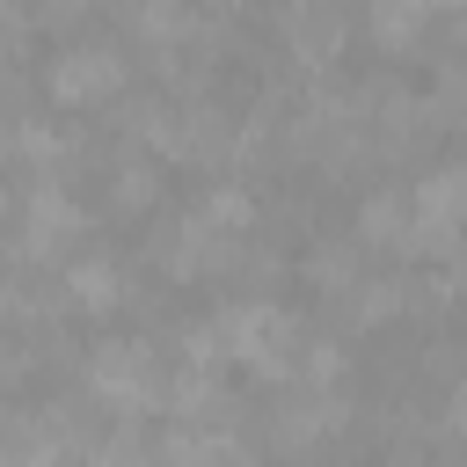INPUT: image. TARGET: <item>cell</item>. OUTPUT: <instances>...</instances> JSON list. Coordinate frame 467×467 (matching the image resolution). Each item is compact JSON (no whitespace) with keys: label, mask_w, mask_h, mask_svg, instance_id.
Returning <instances> with one entry per match:
<instances>
[{"label":"cell","mask_w":467,"mask_h":467,"mask_svg":"<svg viewBox=\"0 0 467 467\" xmlns=\"http://www.w3.org/2000/svg\"><path fill=\"white\" fill-rule=\"evenodd\" d=\"M197 219L219 226V234H248V226H255V197H248L241 182H212L204 204H197Z\"/></svg>","instance_id":"obj_17"},{"label":"cell","mask_w":467,"mask_h":467,"mask_svg":"<svg viewBox=\"0 0 467 467\" xmlns=\"http://www.w3.org/2000/svg\"><path fill=\"white\" fill-rule=\"evenodd\" d=\"M409 241V190H372L358 204V248H401Z\"/></svg>","instance_id":"obj_14"},{"label":"cell","mask_w":467,"mask_h":467,"mask_svg":"<svg viewBox=\"0 0 467 467\" xmlns=\"http://www.w3.org/2000/svg\"><path fill=\"white\" fill-rule=\"evenodd\" d=\"M95 0H36V22H51V29H66V22H80Z\"/></svg>","instance_id":"obj_21"},{"label":"cell","mask_w":467,"mask_h":467,"mask_svg":"<svg viewBox=\"0 0 467 467\" xmlns=\"http://www.w3.org/2000/svg\"><path fill=\"white\" fill-rule=\"evenodd\" d=\"M336 306H343L358 328H379V321H394V314L409 306V285H401V277H358Z\"/></svg>","instance_id":"obj_15"},{"label":"cell","mask_w":467,"mask_h":467,"mask_svg":"<svg viewBox=\"0 0 467 467\" xmlns=\"http://www.w3.org/2000/svg\"><path fill=\"white\" fill-rule=\"evenodd\" d=\"M204 7H219V15H234V7H241V0H204Z\"/></svg>","instance_id":"obj_23"},{"label":"cell","mask_w":467,"mask_h":467,"mask_svg":"<svg viewBox=\"0 0 467 467\" xmlns=\"http://www.w3.org/2000/svg\"><path fill=\"white\" fill-rule=\"evenodd\" d=\"M285 44H292V58L299 66H328L336 51H343V29H350V15H343V0H285Z\"/></svg>","instance_id":"obj_8"},{"label":"cell","mask_w":467,"mask_h":467,"mask_svg":"<svg viewBox=\"0 0 467 467\" xmlns=\"http://www.w3.org/2000/svg\"><path fill=\"white\" fill-rule=\"evenodd\" d=\"M343 423H350V394L292 379V394H285V401H277V416H270V438L299 452V445H314V438H328V431H343Z\"/></svg>","instance_id":"obj_6"},{"label":"cell","mask_w":467,"mask_h":467,"mask_svg":"<svg viewBox=\"0 0 467 467\" xmlns=\"http://www.w3.org/2000/svg\"><path fill=\"white\" fill-rule=\"evenodd\" d=\"M0 95H7V73H0Z\"/></svg>","instance_id":"obj_26"},{"label":"cell","mask_w":467,"mask_h":467,"mask_svg":"<svg viewBox=\"0 0 467 467\" xmlns=\"http://www.w3.org/2000/svg\"><path fill=\"white\" fill-rule=\"evenodd\" d=\"M234 452H241V445H234L219 423H175L146 460H153V467H226Z\"/></svg>","instance_id":"obj_9"},{"label":"cell","mask_w":467,"mask_h":467,"mask_svg":"<svg viewBox=\"0 0 467 467\" xmlns=\"http://www.w3.org/2000/svg\"><path fill=\"white\" fill-rule=\"evenodd\" d=\"M445 7H460V0H372L365 22H372V44H379V51H409V44L423 36V22L445 15Z\"/></svg>","instance_id":"obj_11"},{"label":"cell","mask_w":467,"mask_h":467,"mask_svg":"<svg viewBox=\"0 0 467 467\" xmlns=\"http://www.w3.org/2000/svg\"><path fill=\"white\" fill-rule=\"evenodd\" d=\"M66 299H73L80 314H117V306H124V270H117L109 255H80V263L66 270Z\"/></svg>","instance_id":"obj_12"},{"label":"cell","mask_w":467,"mask_h":467,"mask_svg":"<svg viewBox=\"0 0 467 467\" xmlns=\"http://www.w3.org/2000/svg\"><path fill=\"white\" fill-rule=\"evenodd\" d=\"M460 204H467V168H431L416 190H409V241H401V255H438V263H452V248H460Z\"/></svg>","instance_id":"obj_3"},{"label":"cell","mask_w":467,"mask_h":467,"mask_svg":"<svg viewBox=\"0 0 467 467\" xmlns=\"http://www.w3.org/2000/svg\"><path fill=\"white\" fill-rule=\"evenodd\" d=\"M146 460V445L131 438V431H117V438H102L95 452H88V467H139Z\"/></svg>","instance_id":"obj_20"},{"label":"cell","mask_w":467,"mask_h":467,"mask_svg":"<svg viewBox=\"0 0 467 467\" xmlns=\"http://www.w3.org/2000/svg\"><path fill=\"white\" fill-rule=\"evenodd\" d=\"M161 379H168L161 372V350L139 343V336H109V343L88 350V394L102 409H124V416L161 409Z\"/></svg>","instance_id":"obj_2"},{"label":"cell","mask_w":467,"mask_h":467,"mask_svg":"<svg viewBox=\"0 0 467 467\" xmlns=\"http://www.w3.org/2000/svg\"><path fill=\"white\" fill-rule=\"evenodd\" d=\"M234 248H241V234H219V226H204L197 212H190V219H175V226L153 241V255H161V270H168V277H212V270H226V263H234Z\"/></svg>","instance_id":"obj_7"},{"label":"cell","mask_w":467,"mask_h":467,"mask_svg":"<svg viewBox=\"0 0 467 467\" xmlns=\"http://www.w3.org/2000/svg\"><path fill=\"white\" fill-rule=\"evenodd\" d=\"M161 409H168L175 423H212V416L226 409V394H219V365H182L175 379H161Z\"/></svg>","instance_id":"obj_10"},{"label":"cell","mask_w":467,"mask_h":467,"mask_svg":"<svg viewBox=\"0 0 467 467\" xmlns=\"http://www.w3.org/2000/svg\"><path fill=\"white\" fill-rule=\"evenodd\" d=\"M44 88H51L58 109L117 102V88H124V51H117V44H66V51L44 66Z\"/></svg>","instance_id":"obj_4"},{"label":"cell","mask_w":467,"mask_h":467,"mask_svg":"<svg viewBox=\"0 0 467 467\" xmlns=\"http://www.w3.org/2000/svg\"><path fill=\"white\" fill-rule=\"evenodd\" d=\"M22 161H36L44 175H58V161H66V131H51L44 117H29V124H15V139H7Z\"/></svg>","instance_id":"obj_18"},{"label":"cell","mask_w":467,"mask_h":467,"mask_svg":"<svg viewBox=\"0 0 467 467\" xmlns=\"http://www.w3.org/2000/svg\"><path fill=\"white\" fill-rule=\"evenodd\" d=\"M0 314H7V285H0Z\"/></svg>","instance_id":"obj_25"},{"label":"cell","mask_w":467,"mask_h":467,"mask_svg":"<svg viewBox=\"0 0 467 467\" xmlns=\"http://www.w3.org/2000/svg\"><path fill=\"white\" fill-rule=\"evenodd\" d=\"M212 328H219V350L234 358V365H248L255 379H292V365H299V321L277 306V299H241V306H219L212 314Z\"/></svg>","instance_id":"obj_1"},{"label":"cell","mask_w":467,"mask_h":467,"mask_svg":"<svg viewBox=\"0 0 467 467\" xmlns=\"http://www.w3.org/2000/svg\"><path fill=\"white\" fill-rule=\"evenodd\" d=\"M0 212H7V182H0Z\"/></svg>","instance_id":"obj_24"},{"label":"cell","mask_w":467,"mask_h":467,"mask_svg":"<svg viewBox=\"0 0 467 467\" xmlns=\"http://www.w3.org/2000/svg\"><path fill=\"white\" fill-rule=\"evenodd\" d=\"M299 270H306L328 299H343V292L365 277V255H358V241H350V234H328V241H314V248H306V263H299Z\"/></svg>","instance_id":"obj_13"},{"label":"cell","mask_w":467,"mask_h":467,"mask_svg":"<svg viewBox=\"0 0 467 467\" xmlns=\"http://www.w3.org/2000/svg\"><path fill=\"white\" fill-rule=\"evenodd\" d=\"M80 234H88V212H80L58 182H36V190L22 197V255H29V263H58Z\"/></svg>","instance_id":"obj_5"},{"label":"cell","mask_w":467,"mask_h":467,"mask_svg":"<svg viewBox=\"0 0 467 467\" xmlns=\"http://www.w3.org/2000/svg\"><path fill=\"white\" fill-rule=\"evenodd\" d=\"M226 467H270V460H255V452H234V460H226Z\"/></svg>","instance_id":"obj_22"},{"label":"cell","mask_w":467,"mask_h":467,"mask_svg":"<svg viewBox=\"0 0 467 467\" xmlns=\"http://www.w3.org/2000/svg\"><path fill=\"white\" fill-rule=\"evenodd\" d=\"M161 197V168L146 161V153H124L117 168H109V212H146Z\"/></svg>","instance_id":"obj_16"},{"label":"cell","mask_w":467,"mask_h":467,"mask_svg":"<svg viewBox=\"0 0 467 467\" xmlns=\"http://www.w3.org/2000/svg\"><path fill=\"white\" fill-rule=\"evenodd\" d=\"M182 365H226V350H219V328H212V321H190V328H182Z\"/></svg>","instance_id":"obj_19"}]
</instances>
